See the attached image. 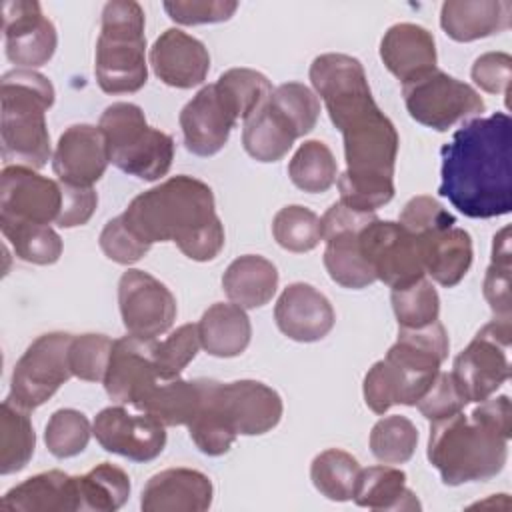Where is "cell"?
<instances>
[{
    "label": "cell",
    "mask_w": 512,
    "mask_h": 512,
    "mask_svg": "<svg viewBox=\"0 0 512 512\" xmlns=\"http://www.w3.org/2000/svg\"><path fill=\"white\" fill-rule=\"evenodd\" d=\"M328 116L344 138L346 170L336 178L340 202L360 212H376L394 198L400 146L396 126L370 96Z\"/></svg>",
    "instance_id": "cell-3"
},
{
    "label": "cell",
    "mask_w": 512,
    "mask_h": 512,
    "mask_svg": "<svg viewBox=\"0 0 512 512\" xmlns=\"http://www.w3.org/2000/svg\"><path fill=\"white\" fill-rule=\"evenodd\" d=\"M80 510L76 476L48 470L10 488L0 500V512H74Z\"/></svg>",
    "instance_id": "cell-26"
},
{
    "label": "cell",
    "mask_w": 512,
    "mask_h": 512,
    "mask_svg": "<svg viewBox=\"0 0 512 512\" xmlns=\"http://www.w3.org/2000/svg\"><path fill=\"white\" fill-rule=\"evenodd\" d=\"M222 288L232 304L244 310L260 308L276 294L278 270L260 254H244L228 264L222 276Z\"/></svg>",
    "instance_id": "cell-29"
},
{
    "label": "cell",
    "mask_w": 512,
    "mask_h": 512,
    "mask_svg": "<svg viewBox=\"0 0 512 512\" xmlns=\"http://www.w3.org/2000/svg\"><path fill=\"white\" fill-rule=\"evenodd\" d=\"M72 336L68 332L38 336L14 364L6 398L28 412L48 402L74 376L68 362Z\"/></svg>",
    "instance_id": "cell-11"
},
{
    "label": "cell",
    "mask_w": 512,
    "mask_h": 512,
    "mask_svg": "<svg viewBox=\"0 0 512 512\" xmlns=\"http://www.w3.org/2000/svg\"><path fill=\"white\" fill-rule=\"evenodd\" d=\"M450 340L440 320L418 330L398 328V338L386 356L364 376V402L374 414L396 404L416 406L448 358Z\"/></svg>",
    "instance_id": "cell-5"
},
{
    "label": "cell",
    "mask_w": 512,
    "mask_h": 512,
    "mask_svg": "<svg viewBox=\"0 0 512 512\" xmlns=\"http://www.w3.org/2000/svg\"><path fill=\"white\" fill-rule=\"evenodd\" d=\"M466 404H470V402L466 400V396L460 390L458 382L454 380L452 372H438V376L434 378V382L430 384L426 394L418 400L416 408L420 410V414L426 420L434 422V420L448 418L456 412H462L466 408Z\"/></svg>",
    "instance_id": "cell-51"
},
{
    "label": "cell",
    "mask_w": 512,
    "mask_h": 512,
    "mask_svg": "<svg viewBox=\"0 0 512 512\" xmlns=\"http://www.w3.org/2000/svg\"><path fill=\"white\" fill-rule=\"evenodd\" d=\"M118 308L128 334L156 340L176 320V298L170 288L152 274L130 268L118 280Z\"/></svg>",
    "instance_id": "cell-14"
},
{
    "label": "cell",
    "mask_w": 512,
    "mask_h": 512,
    "mask_svg": "<svg viewBox=\"0 0 512 512\" xmlns=\"http://www.w3.org/2000/svg\"><path fill=\"white\" fill-rule=\"evenodd\" d=\"M390 302L398 328L404 330L430 326L440 316V296L434 284L426 278H420L404 288H394Z\"/></svg>",
    "instance_id": "cell-42"
},
{
    "label": "cell",
    "mask_w": 512,
    "mask_h": 512,
    "mask_svg": "<svg viewBox=\"0 0 512 512\" xmlns=\"http://www.w3.org/2000/svg\"><path fill=\"white\" fill-rule=\"evenodd\" d=\"M272 234L278 246L288 252H310L322 240L320 218L306 206L290 204L276 212L272 220Z\"/></svg>",
    "instance_id": "cell-43"
},
{
    "label": "cell",
    "mask_w": 512,
    "mask_h": 512,
    "mask_svg": "<svg viewBox=\"0 0 512 512\" xmlns=\"http://www.w3.org/2000/svg\"><path fill=\"white\" fill-rule=\"evenodd\" d=\"M0 230L12 244L14 254L24 262L50 266L62 256V238L50 224L14 222L0 224Z\"/></svg>",
    "instance_id": "cell-39"
},
{
    "label": "cell",
    "mask_w": 512,
    "mask_h": 512,
    "mask_svg": "<svg viewBox=\"0 0 512 512\" xmlns=\"http://www.w3.org/2000/svg\"><path fill=\"white\" fill-rule=\"evenodd\" d=\"M512 120L506 112L472 118L442 146L438 194L468 218H496L512 208Z\"/></svg>",
    "instance_id": "cell-1"
},
{
    "label": "cell",
    "mask_w": 512,
    "mask_h": 512,
    "mask_svg": "<svg viewBox=\"0 0 512 512\" xmlns=\"http://www.w3.org/2000/svg\"><path fill=\"white\" fill-rule=\"evenodd\" d=\"M404 104L412 120L446 132L458 122L480 118L486 104L478 90L442 70H434L420 80L402 86Z\"/></svg>",
    "instance_id": "cell-9"
},
{
    "label": "cell",
    "mask_w": 512,
    "mask_h": 512,
    "mask_svg": "<svg viewBox=\"0 0 512 512\" xmlns=\"http://www.w3.org/2000/svg\"><path fill=\"white\" fill-rule=\"evenodd\" d=\"M202 348L216 358L240 356L252 338V324L244 308L232 302H216L204 310L198 322Z\"/></svg>",
    "instance_id": "cell-30"
},
{
    "label": "cell",
    "mask_w": 512,
    "mask_h": 512,
    "mask_svg": "<svg viewBox=\"0 0 512 512\" xmlns=\"http://www.w3.org/2000/svg\"><path fill=\"white\" fill-rule=\"evenodd\" d=\"M200 404V382L160 378L146 396L134 406L138 412L154 418L162 426H188Z\"/></svg>",
    "instance_id": "cell-33"
},
{
    "label": "cell",
    "mask_w": 512,
    "mask_h": 512,
    "mask_svg": "<svg viewBox=\"0 0 512 512\" xmlns=\"http://www.w3.org/2000/svg\"><path fill=\"white\" fill-rule=\"evenodd\" d=\"M110 164L102 130L92 124L68 126L52 154V170L58 182L72 186H94Z\"/></svg>",
    "instance_id": "cell-21"
},
{
    "label": "cell",
    "mask_w": 512,
    "mask_h": 512,
    "mask_svg": "<svg viewBox=\"0 0 512 512\" xmlns=\"http://www.w3.org/2000/svg\"><path fill=\"white\" fill-rule=\"evenodd\" d=\"M160 378L154 360V340H144L132 334L114 340L102 380L110 400L136 406Z\"/></svg>",
    "instance_id": "cell-19"
},
{
    "label": "cell",
    "mask_w": 512,
    "mask_h": 512,
    "mask_svg": "<svg viewBox=\"0 0 512 512\" xmlns=\"http://www.w3.org/2000/svg\"><path fill=\"white\" fill-rule=\"evenodd\" d=\"M512 406L506 394L478 402L470 416L456 412L430 424L426 456L446 486L484 482L508 460Z\"/></svg>",
    "instance_id": "cell-4"
},
{
    "label": "cell",
    "mask_w": 512,
    "mask_h": 512,
    "mask_svg": "<svg viewBox=\"0 0 512 512\" xmlns=\"http://www.w3.org/2000/svg\"><path fill=\"white\" fill-rule=\"evenodd\" d=\"M92 434L106 452L134 462H150L166 446V426L142 412L130 414L124 406L100 410L94 418Z\"/></svg>",
    "instance_id": "cell-18"
},
{
    "label": "cell",
    "mask_w": 512,
    "mask_h": 512,
    "mask_svg": "<svg viewBox=\"0 0 512 512\" xmlns=\"http://www.w3.org/2000/svg\"><path fill=\"white\" fill-rule=\"evenodd\" d=\"M144 10L134 0H112L102 8L94 74L106 94H134L148 80Z\"/></svg>",
    "instance_id": "cell-7"
},
{
    "label": "cell",
    "mask_w": 512,
    "mask_h": 512,
    "mask_svg": "<svg viewBox=\"0 0 512 512\" xmlns=\"http://www.w3.org/2000/svg\"><path fill=\"white\" fill-rule=\"evenodd\" d=\"M98 128L106 138L110 164L124 174L144 182L168 174L174 160V140L160 128L150 126L138 104H110L102 112Z\"/></svg>",
    "instance_id": "cell-8"
},
{
    "label": "cell",
    "mask_w": 512,
    "mask_h": 512,
    "mask_svg": "<svg viewBox=\"0 0 512 512\" xmlns=\"http://www.w3.org/2000/svg\"><path fill=\"white\" fill-rule=\"evenodd\" d=\"M512 24V2L508 0H446L440 8V26L456 42H474L500 32Z\"/></svg>",
    "instance_id": "cell-27"
},
{
    "label": "cell",
    "mask_w": 512,
    "mask_h": 512,
    "mask_svg": "<svg viewBox=\"0 0 512 512\" xmlns=\"http://www.w3.org/2000/svg\"><path fill=\"white\" fill-rule=\"evenodd\" d=\"M380 58L402 86L436 70V42L432 32L412 22L390 26L380 40Z\"/></svg>",
    "instance_id": "cell-25"
},
{
    "label": "cell",
    "mask_w": 512,
    "mask_h": 512,
    "mask_svg": "<svg viewBox=\"0 0 512 512\" xmlns=\"http://www.w3.org/2000/svg\"><path fill=\"white\" fill-rule=\"evenodd\" d=\"M52 82L28 68H16L0 80V144L4 162L42 168L50 160L46 112L54 104Z\"/></svg>",
    "instance_id": "cell-6"
},
{
    "label": "cell",
    "mask_w": 512,
    "mask_h": 512,
    "mask_svg": "<svg viewBox=\"0 0 512 512\" xmlns=\"http://www.w3.org/2000/svg\"><path fill=\"white\" fill-rule=\"evenodd\" d=\"M150 64L166 86L188 90L206 80L210 54L198 38L184 30L168 28L152 44Z\"/></svg>",
    "instance_id": "cell-23"
},
{
    "label": "cell",
    "mask_w": 512,
    "mask_h": 512,
    "mask_svg": "<svg viewBox=\"0 0 512 512\" xmlns=\"http://www.w3.org/2000/svg\"><path fill=\"white\" fill-rule=\"evenodd\" d=\"M80 510L114 512L130 496V476L110 462H102L82 476H76Z\"/></svg>",
    "instance_id": "cell-36"
},
{
    "label": "cell",
    "mask_w": 512,
    "mask_h": 512,
    "mask_svg": "<svg viewBox=\"0 0 512 512\" xmlns=\"http://www.w3.org/2000/svg\"><path fill=\"white\" fill-rule=\"evenodd\" d=\"M36 448V434L28 410L12 400L0 408V474H14L26 468Z\"/></svg>",
    "instance_id": "cell-35"
},
{
    "label": "cell",
    "mask_w": 512,
    "mask_h": 512,
    "mask_svg": "<svg viewBox=\"0 0 512 512\" xmlns=\"http://www.w3.org/2000/svg\"><path fill=\"white\" fill-rule=\"evenodd\" d=\"M370 452L382 464H404L408 462L418 444V430L414 422L400 414L380 418L370 430Z\"/></svg>",
    "instance_id": "cell-40"
},
{
    "label": "cell",
    "mask_w": 512,
    "mask_h": 512,
    "mask_svg": "<svg viewBox=\"0 0 512 512\" xmlns=\"http://www.w3.org/2000/svg\"><path fill=\"white\" fill-rule=\"evenodd\" d=\"M62 208L56 224L60 228H76L84 226L98 206V194L92 186H72L62 184Z\"/></svg>",
    "instance_id": "cell-54"
},
{
    "label": "cell",
    "mask_w": 512,
    "mask_h": 512,
    "mask_svg": "<svg viewBox=\"0 0 512 512\" xmlns=\"http://www.w3.org/2000/svg\"><path fill=\"white\" fill-rule=\"evenodd\" d=\"M474 84L488 94H510L512 78V56L506 52H486L472 64Z\"/></svg>",
    "instance_id": "cell-53"
},
{
    "label": "cell",
    "mask_w": 512,
    "mask_h": 512,
    "mask_svg": "<svg viewBox=\"0 0 512 512\" xmlns=\"http://www.w3.org/2000/svg\"><path fill=\"white\" fill-rule=\"evenodd\" d=\"M376 218L374 212H360L342 202L332 204L320 218L324 266L332 282L342 288L360 290L376 282V274L360 250V232Z\"/></svg>",
    "instance_id": "cell-12"
},
{
    "label": "cell",
    "mask_w": 512,
    "mask_h": 512,
    "mask_svg": "<svg viewBox=\"0 0 512 512\" xmlns=\"http://www.w3.org/2000/svg\"><path fill=\"white\" fill-rule=\"evenodd\" d=\"M512 318L484 324L470 344L456 356L452 376L468 402H484L510 378Z\"/></svg>",
    "instance_id": "cell-10"
},
{
    "label": "cell",
    "mask_w": 512,
    "mask_h": 512,
    "mask_svg": "<svg viewBox=\"0 0 512 512\" xmlns=\"http://www.w3.org/2000/svg\"><path fill=\"white\" fill-rule=\"evenodd\" d=\"M166 14L182 24V26H196V24H216L226 22L238 10V2L232 0H168L164 2Z\"/></svg>",
    "instance_id": "cell-52"
},
{
    "label": "cell",
    "mask_w": 512,
    "mask_h": 512,
    "mask_svg": "<svg viewBox=\"0 0 512 512\" xmlns=\"http://www.w3.org/2000/svg\"><path fill=\"white\" fill-rule=\"evenodd\" d=\"M358 460L340 448H328L314 456L310 464V480L314 488L332 502L352 500L360 474Z\"/></svg>",
    "instance_id": "cell-37"
},
{
    "label": "cell",
    "mask_w": 512,
    "mask_h": 512,
    "mask_svg": "<svg viewBox=\"0 0 512 512\" xmlns=\"http://www.w3.org/2000/svg\"><path fill=\"white\" fill-rule=\"evenodd\" d=\"M352 500L370 510H420L416 494L406 486V474L392 464L362 468Z\"/></svg>",
    "instance_id": "cell-32"
},
{
    "label": "cell",
    "mask_w": 512,
    "mask_h": 512,
    "mask_svg": "<svg viewBox=\"0 0 512 512\" xmlns=\"http://www.w3.org/2000/svg\"><path fill=\"white\" fill-rule=\"evenodd\" d=\"M198 324H182L164 340H154V360L162 378H176L200 350Z\"/></svg>",
    "instance_id": "cell-48"
},
{
    "label": "cell",
    "mask_w": 512,
    "mask_h": 512,
    "mask_svg": "<svg viewBox=\"0 0 512 512\" xmlns=\"http://www.w3.org/2000/svg\"><path fill=\"white\" fill-rule=\"evenodd\" d=\"M270 102L288 118L298 138L314 130L320 116V100L314 90L302 82H284L274 88Z\"/></svg>",
    "instance_id": "cell-46"
},
{
    "label": "cell",
    "mask_w": 512,
    "mask_h": 512,
    "mask_svg": "<svg viewBox=\"0 0 512 512\" xmlns=\"http://www.w3.org/2000/svg\"><path fill=\"white\" fill-rule=\"evenodd\" d=\"M62 208L60 182L22 164H8L0 174V224L58 220Z\"/></svg>",
    "instance_id": "cell-15"
},
{
    "label": "cell",
    "mask_w": 512,
    "mask_h": 512,
    "mask_svg": "<svg viewBox=\"0 0 512 512\" xmlns=\"http://www.w3.org/2000/svg\"><path fill=\"white\" fill-rule=\"evenodd\" d=\"M214 496L212 480L192 468H166L154 474L140 498L144 512H204Z\"/></svg>",
    "instance_id": "cell-24"
},
{
    "label": "cell",
    "mask_w": 512,
    "mask_h": 512,
    "mask_svg": "<svg viewBox=\"0 0 512 512\" xmlns=\"http://www.w3.org/2000/svg\"><path fill=\"white\" fill-rule=\"evenodd\" d=\"M214 400L238 436H260L278 426L284 404L280 394L258 380H214Z\"/></svg>",
    "instance_id": "cell-17"
},
{
    "label": "cell",
    "mask_w": 512,
    "mask_h": 512,
    "mask_svg": "<svg viewBox=\"0 0 512 512\" xmlns=\"http://www.w3.org/2000/svg\"><path fill=\"white\" fill-rule=\"evenodd\" d=\"M98 242L108 260H112L116 264H124V266L142 260L152 248L148 242H144L140 236H136L128 228L122 214L106 222V226L100 232Z\"/></svg>",
    "instance_id": "cell-50"
},
{
    "label": "cell",
    "mask_w": 512,
    "mask_h": 512,
    "mask_svg": "<svg viewBox=\"0 0 512 512\" xmlns=\"http://www.w3.org/2000/svg\"><path fill=\"white\" fill-rule=\"evenodd\" d=\"M292 184L308 194L326 192L338 176V164L332 150L320 140H306L294 152L288 164Z\"/></svg>",
    "instance_id": "cell-38"
},
{
    "label": "cell",
    "mask_w": 512,
    "mask_h": 512,
    "mask_svg": "<svg viewBox=\"0 0 512 512\" xmlns=\"http://www.w3.org/2000/svg\"><path fill=\"white\" fill-rule=\"evenodd\" d=\"M122 218L150 246L174 242L184 256L196 262L214 260L226 242L212 188L186 174L138 194Z\"/></svg>",
    "instance_id": "cell-2"
},
{
    "label": "cell",
    "mask_w": 512,
    "mask_h": 512,
    "mask_svg": "<svg viewBox=\"0 0 512 512\" xmlns=\"http://www.w3.org/2000/svg\"><path fill=\"white\" fill-rule=\"evenodd\" d=\"M178 122L188 152L214 156L226 146L232 128L240 120L214 82L200 88L192 100L186 102Z\"/></svg>",
    "instance_id": "cell-20"
},
{
    "label": "cell",
    "mask_w": 512,
    "mask_h": 512,
    "mask_svg": "<svg viewBox=\"0 0 512 512\" xmlns=\"http://www.w3.org/2000/svg\"><path fill=\"white\" fill-rule=\"evenodd\" d=\"M512 278V250H510V226H504L492 242V260L484 276V298L490 304L494 318H512L510 298Z\"/></svg>",
    "instance_id": "cell-44"
},
{
    "label": "cell",
    "mask_w": 512,
    "mask_h": 512,
    "mask_svg": "<svg viewBox=\"0 0 512 512\" xmlns=\"http://www.w3.org/2000/svg\"><path fill=\"white\" fill-rule=\"evenodd\" d=\"M362 256L372 266L376 280L404 288L426 276L420 242L404 226L378 216L360 232Z\"/></svg>",
    "instance_id": "cell-13"
},
{
    "label": "cell",
    "mask_w": 512,
    "mask_h": 512,
    "mask_svg": "<svg viewBox=\"0 0 512 512\" xmlns=\"http://www.w3.org/2000/svg\"><path fill=\"white\" fill-rule=\"evenodd\" d=\"M298 140L294 126L288 118L270 102L262 104L250 118L244 120L242 146L258 162L282 160L292 144Z\"/></svg>",
    "instance_id": "cell-31"
},
{
    "label": "cell",
    "mask_w": 512,
    "mask_h": 512,
    "mask_svg": "<svg viewBox=\"0 0 512 512\" xmlns=\"http://www.w3.org/2000/svg\"><path fill=\"white\" fill-rule=\"evenodd\" d=\"M90 434L92 426L84 412L74 408H60L48 418L44 442L52 456L72 458L86 450Z\"/></svg>",
    "instance_id": "cell-45"
},
{
    "label": "cell",
    "mask_w": 512,
    "mask_h": 512,
    "mask_svg": "<svg viewBox=\"0 0 512 512\" xmlns=\"http://www.w3.org/2000/svg\"><path fill=\"white\" fill-rule=\"evenodd\" d=\"M274 320L278 330L294 342H318L336 322L330 300L312 284H288L276 300Z\"/></svg>",
    "instance_id": "cell-22"
},
{
    "label": "cell",
    "mask_w": 512,
    "mask_h": 512,
    "mask_svg": "<svg viewBox=\"0 0 512 512\" xmlns=\"http://www.w3.org/2000/svg\"><path fill=\"white\" fill-rule=\"evenodd\" d=\"M216 86L242 122L266 104L274 92L270 80L252 68H230L220 74Z\"/></svg>",
    "instance_id": "cell-41"
},
{
    "label": "cell",
    "mask_w": 512,
    "mask_h": 512,
    "mask_svg": "<svg viewBox=\"0 0 512 512\" xmlns=\"http://www.w3.org/2000/svg\"><path fill=\"white\" fill-rule=\"evenodd\" d=\"M198 382H200V404L196 414L188 422V434L202 454L222 456L232 448L238 434L226 424L214 400V380L198 378Z\"/></svg>",
    "instance_id": "cell-34"
},
{
    "label": "cell",
    "mask_w": 512,
    "mask_h": 512,
    "mask_svg": "<svg viewBox=\"0 0 512 512\" xmlns=\"http://www.w3.org/2000/svg\"><path fill=\"white\" fill-rule=\"evenodd\" d=\"M2 30L6 56L20 68H40L48 64L58 46L52 20L34 0H8L2 6Z\"/></svg>",
    "instance_id": "cell-16"
},
{
    "label": "cell",
    "mask_w": 512,
    "mask_h": 512,
    "mask_svg": "<svg viewBox=\"0 0 512 512\" xmlns=\"http://www.w3.org/2000/svg\"><path fill=\"white\" fill-rule=\"evenodd\" d=\"M398 224L404 226L412 236L420 238L430 232L456 226V218L436 198L420 194L404 204Z\"/></svg>",
    "instance_id": "cell-49"
},
{
    "label": "cell",
    "mask_w": 512,
    "mask_h": 512,
    "mask_svg": "<svg viewBox=\"0 0 512 512\" xmlns=\"http://www.w3.org/2000/svg\"><path fill=\"white\" fill-rule=\"evenodd\" d=\"M112 346L114 340H110L106 334L88 332L72 336L68 348V362L72 374L84 382H102L112 354Z\"/></svg>",
    "instance_id": "cell-47"
},
{
    "label": "cell",
    "mask_w": 512,
    "mask_h": 512,
    "mask_svg": "<svg viewBox=\"0 0 512 512\" xmlns=\"http://www.w3.org/2000/svg\"><path fill=\"white\" fill-rule=\"evenodd\" d=\"M424 272L440 286L454 288L472 266V238L464 228L450 226L418 238Z\"/></svg>",
    "instance_id": "cell-28"
}]
</instances>
